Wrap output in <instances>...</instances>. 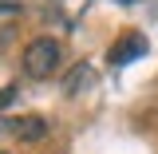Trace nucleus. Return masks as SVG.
Masks as SVG:
<instances>
[{"label": "nucleus", "instance_id": "nucleus-1", "mask_svg": "<svg viewBox=\"0 0 158 154\" xmlns=\"http://www.w3.org/2000/svg\"><path fill=\"white\" fill-rule=\"evenodd\" d=\"M59 59H63V44H59L56 36H32L28 44H24L20 63H24V71H28L32 79H48L59 67Z\"/></svg>", "mask_w": 158, "mask_h": 154}, {"label": "nucleus", "instance_id": "nucleus-5", "mask_svg": "<svg viewBox=\"0 0 158 154\" xmlns=\"http://www.w3.org/2000/svg\"><path fill=\"white\" fill-rule=\"evenodd\" d=\"M12 95H16V91H0V107H4V103H8Z\"/></svg>", "mask_w": 158, "mask_h": 154}, {"label": "nucleus", "instance_id": "nucleus-2", "mask_svg": "<svg viewBox=\"0 0 158 154\" xmlns=\"http://www.w3.org/2000/svg\"><path fill=\"white\" fill-rule=\"evenodd\" d=\"M4 131L12 138H20V142H40V138H48V119L40 115H16L4 123Z\"/></svg>", "mask_w": 158, "mask_h": 154}, {"label": "nucleus", "instance_id": "nucleus-3", "mask_svg": "<svg viewBox=\"0 0 158 154\" xmlns=\"http://www.w3.org/2000/svg\"><path fill=\"white\" fill-rule=\"evenodd\" d=\"M142 52H146V40L135 36V32H127V36H123L115 48H111V63H131V59L142 56Z\"/></svg>", "mask_w": 158, "mask_h": 154}, {"label": "nucleus", "instance_id": "nucleus-4", "mask_svg": "<svg viewBox=\"0 0 158 154\" xmlns=\"http://www.w3.org/2000/svg\"><path fill=\"white\" fill-rule=\"evenodd\" d=\"M87 71H91V67H87V63H79V67H71V75L63 79V91H67V95H75L79 87H83V83H87Z\"/></svg>", "mask_w": 158, "mask_h": 154}]
</instances>
